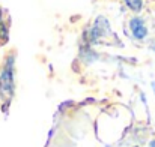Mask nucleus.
<instances>
[{
    "label": "nucleus",
    "mask_w": 155,
    "mask_h": 147,
    "mask_svg": "<svg viewBox=\"0 0 155 147\" xmlns=\"http://www.w3.org/2000/svg\"><path fill=\"white\" fill-rule=\"evenodd\" d=\"M125 3H127V6L130 8V9H133V11H140L142 9V5H143V2L142 0H124Z\"/></svg>",
    "instance_id": "7ed1b4c3"
},
{
    "label": "nucleus",
    "mask_w": 155,
    "mask_h": 147,
    "mask_svg": "<svg viewBox=\"0 0 155 147\" xmlns=\"http://www.w3.org/2000/svg\"><path fill=\"white\" fill-rule=\"evenodd\" d=\"M154 50H155V45H154Z\"/></svg>",
    "instance_id": "39448f33"
},
{
    "label": "nucleus",
    "mask_w": 155,
    "mask_h": 147,
    "mask_svg": "<svg viewBox=\"0 0 155 147\" xmlns=\"http://www.w3.org/2000/svg\"><path fill=\"white\" fill-rule=\"evenodd\" d=\"M14 60L15 56H9L0 72V98L5 99L6 104H9L14 95Z\"/></svg>",
    "instance_id": "f257e3e1"
},
{
    "label": "nucleus",
    "mask_w": 155,
    "mask_h": 147,
    "mask_svg": "<svg viewBox=\"0 0 155 147\" xmlns=\"http://www.w3.org/2000/svg\"><path fill=\"white\" fill-rule=\"evenodd\" d=\"M130 27H131L133 36H134L136 39H143V38H146V35H148V27L145 26V21H143L142 18H139V17L133 18V20L130 21Z\"/></svg>",
    "instance_id": "f03ea898"
},
{
    "label": "nucleus",
    "mask_w": 155,
    "mask_h": 147,
    "mask_svg": "<svg viewBox=\"0 0 155 147\" xmlns=\"http://www.w3.org/2000/svg\"><path fill=\"white\" fill-rule=\"evenodd\" d=\"M151 147H155V141H152V143H151Z\"/></svg>",
    "instance_id": "20e7f679"
}]
</instances>
